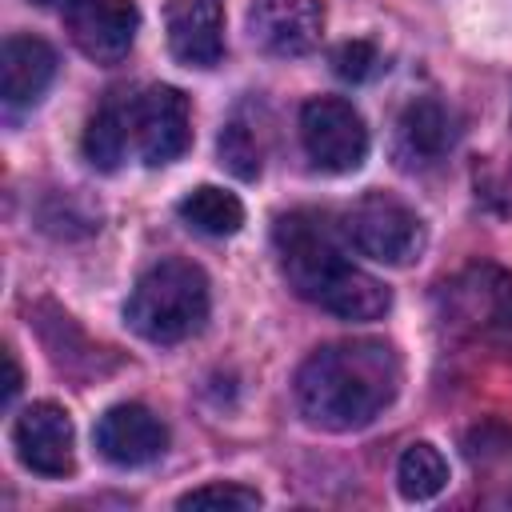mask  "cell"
Listing matches in <instances>:
<instances>
[{
	"instance_id": "16",
	"label": "cell",
	"mask_w": 512,
	"mask_h": 512,
	"mask_svg": "<svg viewBox=\"0 0 512 512\" xmlns=\"http://www.w3.org/2000/svg\"><path fill=\"white\" fill-rule=\"evenodd\" d=\"M176 216L188 228L204 232V236H232L244 224V204L232 192L216 188V184H200V188H192V192L180 196Z\"/></svg>"
},
{
	"instance_id": "1",
	"label": "cell",
	"mask_w": 512,
	"mask_h": 512,
	"mask_svg": "<svg viewBox=\"0 0 512 512\" xmlns=\"http://www.w3.org/2000/svg\"><path fill=\"white\" fill-rule=\"evenodd\" d=\"M400 376V352L388 340H336L300 364L296 408L324 432H356L396 400Z\"/></svg>"
},
{
	"instance_id": "3",
	"label": "cell",
	"mask_w": 512,
	"mask_h": 512,
	"mask_svg": "<svg viewBox=\"0 0 512 512\" xmlns=\"http://www.w3.org/2000/svg\"><path fill=\"white\" fill-rule=\"evenodd\" d=\"M208 276L192 260H156L132 284L124 320L148 344H180L208 320Z\"/></svg>"
},
{
	"instance_id": "7",
	"label": "cell",
	"mask_w": 512,
	"mask_h": 512,
	"mask_svg": "<svg viewBox=\"0 0 512 512\" xmlns=\"http://www.w3.org/2000/svg\"><path fill=\"white\" fill-rule=\"evenodd\" d=\"M64 32L88 60L120 64L136 44L140 12L132 0H68Z\"/></svg>"
},
{
	"instance_id": "9",
	"label": "cell",
	"mask_w": 512,
	"mask_h": 512,
	"mask_svg": "<svg viewBox=\"0 0 512 512\" xmlns=\"http://www.w3.org/2000/svg\"><path fill=\"white\" fill-rule=\"evenodd\" d=\"M324 0H256L248 8V36L268 56H304L324 36Z\"/></svg>"
},
{
	"instance_id": "13",
	"label": "cell",
	"mask_w": 512,
	"mask_h": 512,
	"mask_svg": "<svg viewBox=\"0 0 512 512\" xmlns=\"http://www.w3.org/2000/svg\"><path fill=\"white\" fill-rule=\"evenodd\" d=\"M452 148V116L440 100L432 96H416L412 104H404L400 120H396V136H392V152L400 168H428L436 164L444 152Z\"/></svg>"
},
{
	"instance_id": "14",
	"label": "cell",
	"mask_w": 512,
	"mask_h": 512,
	"mask_svg": "<svg viewBox=\"0 0 512 512\" xmlns=\"http://www.w3.org/2000/svg\"><path fill=\"white\" fill-rule=\"evenodd\" d=\"M56 76V48L40 36H8L0 60V96L8 108L36 104Z\"/></svg>"
},
{
	"instance_id": "15",
	"label": "cell",
	"mask_w": 512,
	"mask_h": 512,
	"mask_svg": "<svg viewBox=\"0 0 512 512\" xmlns=\"http://www.w3.org/2000/svg\"><path fill=\"white\" fill-rule=\"evenodd\" d=\"M128 140H132V96L124 92H112L88 120L84 128V156L92 168L100 172H116L124 152H128Z\"/></svg>"
},
{
	"instance_id": "5",
	"label": "cell",
	"mask_w": 512,
	"mask_h": 512,
	"mask_svg": "<svg viewBox=\"0 0 512 512\" xmlns=\"http://www.w3.org/2000/svg\"><path fill=\"white\" fill-rule=\"evenodd\" d=\"M300 144L320 172H356L368 156V124L340 96H312L300 108Z\"/></svg>"
},
{
	"instance_id": "18",
	"label": "cell",
	"mask_w": 512,
	"mask_h": 512,
	"mask_svg": "<svg viewBox=\"0 0 512 512\" xmlns=\"http://www.w3.org/2000/svg\"><path fill=\"white\" fill-rule=\"evenodd\" d=\"M216 152H220V164L236 176V180H256L260 176V160H264V148L256 140V132L232 116L224 128H220V140H216Z\"/></svg>"
},
{
	"instance_id": "2",
	"label": "cell",
	"mask_w": 512,
	"mask_h": 512,
	"mask_svg": "<svg viewBox=\"0 0 512 512\" xmlns=\"http://www.w3.org/2000/svg\"><path fill=\"white\" fill-rule=\"evenodd\" d=\"M276 252L288 288L340 320H376L392 308V292L384 288V280L356 268L316 212L280 216Z\"/></svg>"
},
{
	"instance_id": "10",
	"label": "cell",
	"mask_w": 512,
	"mask_h": 512,
	"mask_svg": "<svg viewBox=\"0 0 512 512\" xmlns=\"http://www.w3.org/2000/svg\"><path fill=\"white\" fill-rule=\"evenodd\" d=\"M92 440H96V448H100V456L108 464H116V468H140V464H152L168 448V428L144 404H112L96 420Z\"/></svg>"
},
{
	"instance_id": "6",
	"label": "cell",
	"mask_w": 512,
	"mask_h": 512,
	"mask_svg": "<svg viewBox=\"0 0 512 512\" xmlns=\"http://www.w3.org/2000/svg\"><path fill=\"white\" fill-rule=\"evenodd\" d=\"M132 140L144 164L160 168L188 152L192 144V104L172 84H152L132 96Z\"/></svg>"
},
{
	"instance_id": "22",
	"label": "cell",
	"mask_w": 512,
	"mask_h": 512,
	"mask_svg": "<svg viewBox=\"0 0 512 512\" xmlns=\"http://www.w3.org/2000/svg\"><path fill=\"white\" fill-rule=\"evenodd\" d=\"M32 4H60V0H32Z\"/></svg>"
},
{
	"instance_id": "11",
	"label": "cell",
	"mask_w": 512,
	"mask_h": 512,
	"mask_svg": "<svg viewBox=\"0 0 512 512\" xmlns=\"http://www.w3.org/2000/svg\"><path fill=\"white\" fill-rule=\"evenodd\" d=\"M168 48L188 68H212L224 56V8L220 0H168L164 8Z\"/></svg>"
},
{
	"instance_id": "8",
	"label": "cell",
	"mask_w": 512,
	"mask_h": 512,
	"mask_svg": "<svg viewBox=\"0 0 512 512\" xmlns=\"http://www.w3.org/2000/svg\"><path fill=\"white\" fill-rule=\"evenodd\" d=\"M12 444H16V456L28 472L36 476H72L76 468V428H72V416L52 404V400H36L28 404L16 424H12Z\"/></svg>"
},
{
	"instance_id": "12",
	"label": "cell",
	"mask_w": 512,
	"mask_h": 512,
	"mask_svg": "<svg viewBox=\"0 0 512 512\" xmlns=\"http://www.w3.org/2000/svg\"><path fill=\"white\" fill-rule=\"evenodd\" d=\"M452 316L484 336L512 340V280L496 268H476L452 288Z\"/></svg>"
},
{
	"instance_id": "19",
	"label": "cell",
	"mask_w": 512,
	"mask_h": 512,
	"mask_svg": "<svg viewBox=\"0 0 512 512\" xmlns=\"http://www.w3.org/2000/svg\"><path fill=\"white\" fill-rule=\"evenodd\" d=\"M176 504L180 508H228V512H240V508H260V492L244 488V484H204V488L184 492Z\"/></svg>"
},
{
	"instance_id": "20",
	"label": "cell",
	"mask_w": 512,
	"mask_h": 512,
	"mask_svg": "<svg viewBox=\"0 0 512 512\" xmlns=\"http://www.w3.org/2000/svg\"><path fill=\"white\" fill-rule=\"evenodd\" d=\"M332 68L340 80H352V84H364L380 72V52L376 44L368 40H344L336 52H332Z\"/></svg>"
},
{
	"instance_id": "4",
	"label": "cell",
	"mask_w": 512,
	"mask_h": 512,
	"mask_svg": "<svg viewBox=\"0 0 512 512\" xmlns=\"http://www.w3.org/2000/svg\"><path fill=\"white\" fill-rule=\"evenodd\" d=\"M340 228H344V236L356 252H364L368 260H380V264H412L424 252L420 216L388 192L360 196L340 216Z\"/></svg>"
},
{
	"instance_id": "17",
	"label": "cell",
	"mask_w": 512,
	"mask_h": 512,
	"mask_svg": "<svg viewBox=\"0 0 512 512\" xmlns=\"http://www.w3.org/2000/svg\"><path fill=\"white\" fill-rule=\"evenodd\" d=\"M448 484V460L440 456L436 444L428 440H416L400 452V464H396V488L404 500L420 504V500H432L440 496Z\"/></svg>"
},
{
	"instance_id": "21",
	"label": "cell",
	"mask_w": 512,
	"mask_h": 512,
	"mask_svg": "<svg viewBox=\"0 0 512 512\" xmlns=\"http://www.w3.org/2000/svg\"><path fill=\"white\" fill-rule=\"evenodd\" d=\"M4 364H8V384H4V400H12L20 392V364H16V352L4 348Z\"/></svg>"
}]
</instances>
